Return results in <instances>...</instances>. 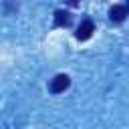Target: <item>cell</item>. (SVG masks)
<instances>
[{
  "label": "cell",
  "instance_id": "cell-1",
  "mask_svg": "<svg viewBox=\"0 0 129 129\" xmlns=\"http://www.w3.org/2000/svg\"><path fill=\"white\" fill-rule=\"evenodd\" d=\"M69 85H71V79H69V75H56L52 81H50V93H54V95H58V93H62V91H67L69 89Z\"/></svg>",
  "mask_w": 129,
  "mask_h": 129
},
{
  "label": "cell",
  "instance_id": "cell-2",
  "mask_svg": "<svg viewBox=\"0 0 129 129\" xmlns=\"http://www.w3.org/2000/svg\"><path fill=\"white\" fill-rule=\"evenodd\" d=\"M93 32H95V24H93V20H83L81 22V26L77 28V40H89L91 36H93Z\"/></svg>",
  "mask_w": 129,
  "mask_h": 129
},
{
  "label": "cell",
  "instance_id": "cell-3",
  "mask_svg": "<svg viewBox=\"0 0 129 129\" xmlns=\"http://www.w3.org/2000/svg\"><path fill=\"white\" fill-rule=\"evenodd\" d=\"M127 6H123V4H115V6H111L109 8V18H111V22H123L125 18H127Z\"/></svg>",
  "mask_w": 129,
  "mask_h": 129
},
{
  "label": "cell",
  "instance_id": "cell-4",
  "mask_svg": "<svg viewBox=\"0 0 129 129\" xmlns=\"http://www.w3.org/2000/svg\"><path fill=\"white\" fill-rule=\"evenodd\" d=\"M71 24V14L67 10H56L54 12V26H69Z\"/></svg>",
  "mask_w": 129,
  "mask_h": 129
},
{
  "label": "cell",
  "instance_id": "cell-5",
  "mask_svg": "<svg viewBox=\"0 0 129 129\" xmlns=\"http://www.w3.org/2000/svg\"><path fill=\"white\" fill-rule=\"evenodd\" d=\"M127 10H129V4H127Z\"/></svg>",
  "mask_w": 129,
  "mask_h": 129
}]
</instances>
